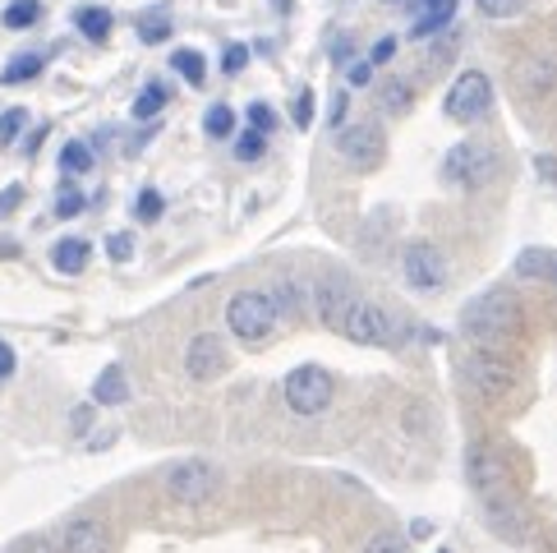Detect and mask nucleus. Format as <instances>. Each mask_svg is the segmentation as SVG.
I'll return each mask as SVG.
<instances>
[{"label": "nucleus", "instance_id": "nucleus-44", "mask_svg": "<svg viewBox=\"0 0 557 553\" xmlns=\"http://www.w3.org/2000/svg\"><path fill=\"white\" fill-rule=\"evenodd\" d=\"M429 536H433L429 521H410V540H429Z\"/></svg>", "mask_w": 557, "mask_h": 553}, {"label": "nucleus", "instance_id": "nucleus-10", "mask_svg": "<svg viewBox=\"0 0 557 553\" xmlns=\"http://www.w3.org/2000/svg\"><path fill=\"white\" fill-rule=\"evenodd\" d=\"M466 476H470L474 493H480L488 507H493V503H503V493H507V466H503V457H497L488 443H474V447H470Z\"/></svg>", "mask_w": 557, "mask_h": 553}, {"label": "nucleus", "instance_id": "nucleus-3", "mask_svg": "<svg viewBox=\"0 0 557 553\" xmlns=\"http://www.w3.org/2000/svg\"><path fill=\"white\" fill-rule=\"evenodd\" d=\"M282 397H286V406L295 415H323L332 406V397H336V379L323 365H300V369L286 373Z\"/></svg>", "mask_w": 557, "mask_h": 553}, {"label": "nucleus", "instance_id": "nucleus-15", "mask_svg": "<svg viewBox=\"0 0 557 553\" xmlns=\"http://www.w3.org/2000/svg\"><path fill=\"white\" fill-rule=\"evenodd\" d=\"M125 397H129L125 369H121V365H107L102 373H97V383H92V402H97V406H121Z\"/></svg>", "mask_w": 557, "mask_h": 553}, {"label": "nucleus", "instance_id": "nucleus-8", "mask_svg": "<svg viewBox=\"0 0 557 553\" xmlns=\"http://www.w3.org/2000/svg\"><path fill=\"white\" fill-rule=\"evenodd\" d=\"M216 489H222V470H216L212 462H181V466L166 470V493L185 507L216 499Z\"/></svg>", "mask_w": 557, "mask_h": 553}, {"label": "nucleus", "instance_id": "nucleus-40", "mask_svg": "<svg viewBox=\"0 0 557 553\" xmlns=\"http://www.w3.org/2000/svg\"><path fill=\"white\" fill-rule=\"evenodd\" d=\"M18 204H24V189L10 185V189H0V217H10Z\"/></svg>", "mask_w": 557, "mask_h": 553}, {"label": "nucleus", "instance_id": "nucleus-31", "mask_svg": "<svg viewBox=\"0 0 557 553\" xmlns=\"http://www.w3.org/2000/svg\"><path fill=\"white\" fill-rule=\"evenodd\" d=\"M480 5V14H488V19H516L525 10V0H474Z\"/></svg>", "mask_w": 557, "mask_h": 553}, {"label": "nucleus", "instance_id": "nucleus-27", "mask_svg": "<svg viewBox=\"0 0 557 553\" xmlns=\"http://www.w3.org/2000/svg\"><path fill=\"white\" fill-rule=\"evenodd\" d=\"M263 148H268V134L245 130L240 144H235V157H240V162H258V157H263Z\"/></svg>", "mask_w": 557, "mask_h": 553}, {"label": "nucleus", "instance_id": "nucleus-41", "mask_svg": "<svg viewBox=\"0 0 557 553\" xmlns=\"http://www.w3.org/2000/svg\"><path fill=\"white\" fill-rule=\"evenodd\" d=\"M392 51H396V42H392V37H383V42L369 51V65H387V61H392Z\"/></svg>", "mask_w": 557, "mask_h": 553}, {"label": "nucleus", "instance_id": "nucleus-2", "mask_svg": "<svg viewBox=\"0 0 557 553\" xmlns=\"http://www.w3.org/2000/svg\"><path fill=\"white\" fill-rule=\"evenodd\" d=\"M516 328H521V300H516V291H507V286L474 295V300L461 309V332L474 342H484L488 351L497 342L516 337Z\"/></svg>", "mask_w": 557, "mask_h": 553}, {"label": "nucleus", "instance_id": "nucleus-20", "mask_svg": "<svg viewBox=\"0 0 557 553\" xmlns=\"http://www.w3.org/2000/svg\"><path fill=\"white\" fill-rule=\"evenodd\" d=\"M166 102H171V88L166 84H148L144 93L134 97V121H152V115H162Z\"/></svg>", "mask_w": 557, "mask_h": 553}, {"label": "nucleus", "instance_id": "nucleus-16", "mask_svg": "<svg viewBox=\"0 0 557 553\" xmlns=\"http://www.w3.org/2000/svg\"><path fill=\"white\" fill-rule=\"evenodd\" d=\"M51 263H55V272H65V276H78L88 268V241H55L51 245Z\"/></svg>", "mask_w": 557, "mask_h": 553}, {"label": "nucleus", "instance_id": "nucleus-37", "mask_svg": "<svg viewBox=\"0 0 557 553\" xmlns=\"http://www.w3.org/2000/svg\"><path fill=\"white\" fill-rule=\"evenodd\" d=\"M10 553H61V549H55L51 540H42V536H28V540H18Z\"/></svg>", "mask_w": 557, "mask_h": 553}, {"label": "nucleus", "instance_id": "nucleus-32", "mask_svg": "<svg viewBox=\"0 0 557 553\" xmlns=\"http://www.w3.org/2000/svg\"><path fill=\"white\" fill-rule=\"evenodd\" d=\"M78 212H84V194L65 181L61 194H55V217H78Z\"/></svg>", "mask_w": 557, "mask_h": 553}, {"label": "nucleus", "instance_id": "nucleus-23", "mask_svg": "<svg viewBox=\"0 0 557 553\" xmlns=\"http://www.w3.org/2000/svg\"><path fill=\"white\" fill-rule=\"evenodd\" d=\"M37 19H42V0H10L5 5V28H14V33L33 28Z\"/></svg>", "mask_w": 557, "mask_h": 553}, {"label": "nucleus", "instance_id": "nucleus-6", "mask_svg": "<svg viewBox=\"0 0 557 553\" xmlns=\"http://www.w3.org/2000/svg\"><path fill=\"white\" fill-rule=\"evenodd\" d=\"M272 323H276L272 295H263V291H240V295H231V305H226V328L235 332V337L263 342L268 332H272Z\"/></svg>", "mask_w": 557, "mask_h": 553}, {"label": "nucleus", "instance_id": "nucleus-17", "mask_svg": "<svg viewBox=\"0 0 557 553\" xmlns=\"http://www.w3.org/2000/svg\"><path fill=\"white\" fill-rule=\"evenodd\" d=\"M516 272L534 276V282H557V249H525L516 259Z\"/></svg>", "mask_w": 557, "mask_h": 553}, {"label": "nucleus", "instance_id": "nucleus-25", "mask_svg": "<svg viewBox=\"0 0 557 553\" xmlns=\"http://www.w3.org/2000/svg\"><path fill=\"white\" fill-rule=\"evenodd\" d=\"M272 309H276V319H282V314H300L305 309V286H295V282L276 286L272 291Z\"/></svg>", "mask_w": 557, "mask_h": 553}, {"label": "nucleus", "instance_id": "nucleus-30", "mask_svg": "<svg viewBox=\"0 0 557 553\" xmlns=\"http://www.w3.org/2000/svg\"><path fill=\"white\" fill-rule=\"evenodd\" d=\"M290 121H295V130H309V125H313V88H300V93H295Z\"/></svg>", "mask_w": 557, "mask_h": 553}, {"label": "nucleus", "instance_id": "nucleus-28", "mask_svg": "<svg viewBox=\"0 0 557 553\" xmlns=\"http://www.w3.org/2000/svg\"><path fill=\"white\" fill-rule=\"evenodd\" d=\"M203 130H208L212 138H226V134L235 130V111H231V107H212V111L203 115Z\"/></svg>", "mask_w": 557, "mask_h": 553}, {"label": "nucleus", "instance_id": "nucleus-19", "mask_svg": "<svg viewBox=\"0 0 557 553\" xmlns=\"http://www.w3.org/2000/svg\"><path fill=\"white\" fill-rule=\"evenodd\" d=\"M37 74H42V56H37V51H24V56H14V61L5 65V70H0V84H28V78H37Z\"/></svg>", "mask_w": 557, "mask_h": 553}, {"label": "nucleus", "instance_id": "nucleus-46", "mask_svg": "<svg viewBox=\"0 0 557 553\" xmlns=\"http://www.w3.org/2000/svg\"><path fill=\"white\" fill-rule=\"evenodd\" d=\"M443 553H451V549H443Z\"/></svg>", "mask_w": 557, "mask_h": 553}, {"label": "nucleus", "instance_id": "nucleus-26", "mask_svg": "<svg viewBox=\"0 0 557 553\" xmlns=\"http://www.w3.org/2000/svg\"><path fill=\"white\" fill-rule=\"evenodd\" d=\"M383 102H387V111H396V115L410 107V84H406V78H387V84H383Z\"/></svg>", "mask_w": 557, "mask_h": 553}, {"label": "nucleus", "instance_id": "nucleus-14", "mask_svg": "<svg viewBox=\"0 0 557 553\" xmlns=\"http://www.w3.org/2000/svg\"><path fill=\"white\" fill-rule=\"evenodd\" d=\"M451 19H456V0H420V14H414L410 37H433V33H443Z\"/></svg>", "mask_w": 557, "mask_h": 553}, {"label": "nucleus", "instance_id": "nucleus-18", "mask_svg": "<svg viewBox=\"0 0 557 553\" xmlns=\"http://www.w3.org/2000/svg\"><path fill=\"white\" fill-rule=\"evenodd\" d=\"M111 24H115V19H111V10H102V5H84V10L74 14V28L84 33L88 42H107V37H111Z\"/></svg>", "mask_w": 557, "mask_h": 553}, {"label": "nucleus", "instance_id": "nucleus-42", "mask_svg": "<svg viewBox=\"0 0 557 553\" xmlns=\"http://www.w3.org/2000/svg\"><path fill=\"white\" fill-rule=\"evenodd\" d=\"M70 425H74V433H84V429L92 425V406H78V410L70 415Z\"/></svg>", "mask_w": 557, "mask_h": 553}, {"label": "nucleus", "instance_id": "nucleus-22", "mask_svg": "<svg viewBox=\"0 0 557 553\" xmlns=\"http://www.w3.org/2000/svg\"><path fill=\"white\" fill-rule=\"evenodd\" d=\"M166 37H171V14H166V10H148V14H138V42L157 47V42H166Z\"/></svg>", "mask_w": 557, "mask_h": 553}, {"label": "nucleus", "instance_id": "nucleus-4", "mask_svg": "<svg viewBox=\"0 0 557 553\" xmlns=\"http://www.w3.org/2000/svg\"><path fill=\"white\" fill-rule=\"evenodd\" d=\"M497 175V152L484 144H456L443 157V181L456 189H484Z\"/></svg>", "mask_w": 557, "mask_h": 553}, {"label": "nucleus", "instance_id": "nucleus-33", "mask_svg": "<svg viewBox=\"0 0 557 553\" xmlns=\"http://www.w3.org/2000/svg\"><path fill=\"white\" fill-rule=\"evenodd\" d=\"M364 553H406V536H396V530H377V536L364 544Z\"/></svg>", "mask_w": 557, "mask_h": 553}, {"label": "nucleus", "instance_id": "nucleus-43", "mask_svg": "<svg viewBox=\"0 0 557 553\" xmlns=\"http://www.w3.org/2000/svg\"><path fill=\"white\" fill-rule=\"evenodd\" d=\"M369 74H373V65H369V61H360V65L350 70V84H369Z\"/></svg>", "mask_w": 557, "mask_h": 553}, {"label": "nucleus", "instance_id": "nucleus-1", "mask_svg": "<svg viewBox=\"0 0 557 553\" xmlns=\"http://www.w3.org/2000/svg\"><path fill=\"white\" fill-rule=\"evenodd\" d=\"M313 305H318V319L355 346H392L396 342L392 314L383 305L364 300V295H355L350 282H323L313 291Z\"/></svg>", "mask_w": 557, "mask_h": 553}, {"label": "nucleus", "instance_id": "nucleus-7", "mask_svg": "<svg viewBox=\"0 0 557 553\" xmlns=\"http://www.w3.org/2000/svg\"><path fill=\"white\" fill-rule=\"evenodd\" d=\"M461 379H466L470 392H480V397H507L516 373H511V365L503 360V355L484 346V351L461 355Z\"/></svg>", "mask_w": 557, "mask_h": 553}, {"label": "nucleus", "instance_id": "nucleus-36", "mask_svg": "<svg viewBox=\"0 0 557 553\" xmlns=\"http://www.w3.org/2000/svg\"><path fill=\"white\" fill-rule=\"evenodd\" d=\"M245 65H249V47L235 42V47H226V51H222V70H226V74H240Z\"/></svg>", "mask_w": 557, "mask_h": 553}, {"label": "nucleus", "instance_id": "nucleus-21", "mask_svg": "<svg viewBox=\"0 0 557 553\" xmlns=\"http://www.w3.org/2000/svg\"><path fill=\"white\" fill-rule=\"evenodd\" d=\"M171 65H175V74L185 78V84H194V88H203V78H208V61L198 51H189V47H181L171 56Z\"/></svg>", "mask_w": 557, "mask_h": 553}, {"label": "nucleus", "instance_id": "nucleus-9", "mask_svg": "<svg viewBox=\"0 0 557 553\" xmlns=\"http://www.w3.org/2000/svg\"><path fill=\"white\" fill-rule=\"evenodd\" d=\"M383 130H377L373 121H360V125H346V130H336V157H342L346 167L355 171H373V167H383Z\"/></svg>", "mask_w": 557, "mask_h": 553}, {"label": "nucleus", "instance_id": "nucleus-11", "mask_svg": "<svg viewBox=\"0 0 557 553\" xmlns=\"http://www.w3.org/2000/svg\"><path fill=\"white\" fill-rule=\"evenodd\" d=\"M401 268H406V282L414 291H424V295L443 291V282H447V263H443V254H437L433 245H410Z\"/></svg>", "mask_w": 557, "mask_h": 553}, {"label": "nucleus", "instance_id": "nucleus-12", "mask_svg": "<svg viewBox=\"0 0 557 553\" xmlns=\"http://www.w3.org/2000/svg\"><path fill=\"white\" fill-rule=\"evenodd\" d=\"M222 369H226V342L212 337V332H198V337L185 346V373L198 379V383H208Z\"/></svg>", "mask_w": 557, "mask_h": 553}, {"label": "nucleus", "instance_id": "nucleus-34", "mask_svg": "<svg viewBox=\"0 0 557 553\" xmlns=\"http://www.w3.org/2000/svg\"><path fill=\"white\" fill-rule=\"evenodd\" d=\"M249 130L272 134V130H276V111H272L268 102H253V107H249Z\"/></svg>", "mask_w": 557, "mask_h": 553}, {"label": "nucleus", "instance_id": "nucleus-35", "mask_svg": "<svg viewBox=\"0 0 557 553\" xmlns=\"http://www.w3.org/2000/svg\"><path fill=\"white\" fill-rule=\"evenodd\" d=\"M134 212L144 217V222H157V217H162V194L144 189V194H138V204H134Z\"/></svg>", "mask_w": 557, "mask_h": 553}, {"label": "nucleus", "instance_id": "nucleus-29", "mask_svg": "<svg viewBox=\"0 0 557 553\" xmlns=\"http://www.w3.org/2000/svg\"><path fill=\"white\" fill-rule=\"evenodd\" d=\"M24 125H28V111L24 107H10L5 115H0V144H14V138L24 134Z\"/></svg>", "mask_w": 557, "mask_h": 553}, {"label": "nucleus", "instance_id": "nucleus-38", "mask_svg": "<svg viewBox=\"0 0 557 553\" xmlns=\"http://www.w3.org/2000/svg\"><path fill=\"white\" fill-rule=\"evenodd\" d=\"M107 254H111L115 263H125L129 254H134V241H129V235H111V241H107Z\"/></svg>", "mask_w": 557, "mask_h": 553}, {"label": "nucleus", "instance_id": "nucleus-13", "mask_svg": "<svg viewBox=\"0 0 557 553\" xmlns=\"http://www.w3.org/2000/svg\"><path fill=\"white\" fill-rule=\"evenodd\" d=\"M61 553H111V530L97 517H74L61 536Z\"/></svg>", "mask_w": 557, "mask_h": 553}, {"label": "nucleus", "instance_id": "nucleus-24", "mask_svg": "<svg viewBox=\"0 0 557 553\" xmlns=\"http://www.w3.org/2000/svg\"><path fill=\"white\" fill-rule=\"evenodd\" d=\"M92 162H97V157H92L88 144H65L61 148V171L65 175H84V171H92Z\"/></svg>", "mask_w": 557, "mask_h": 553}, {"label": "nucleus", "instance_id": "nucleus-45", "mask_svg": "<svg viewBox=\"0 0 557 553\" xmlns=\"http://www.w3.org/2000/svg\"><path fill=\"white\" fill-rule=\"evenodd\" d=\"M290 5H295V0H276V10H282V14H286V10H290Z\"/></svg>", "mask_w": 557, "mask_h": 553}, {"label": "nucleus", "instance_id": "nucleus-39", "mask_svg": "<svg viewBox=\"0 0 557 553\" xmlns=\"http://www.w3.org/2000/svg\"><path fill=\"white\" fill-rule=\"evenodd\" d=\"M10 379H14V346L0 342V388H5Z\"/></svg>", "mask_w": 557, "mask_h": 553}, {"label": "nucleus", "instance_id": "nucleus-5", "mask_svg": "<svg viewBox=\"0 0 557 553\" xmlns=\"http://www.w3.org/2000/svg\"><path fill=\"white\" fill-rule=\"evenodd\" d=\"M488 107H493V84H488V74H480V70L456 74V84L447 88V102H443L447 121L474 125V121H484V115H488Z\"/></svg>", "mask_w": 557, "mask_h": 553}]
</instances>
